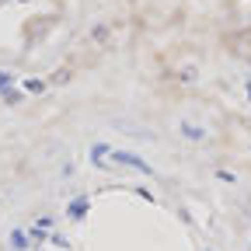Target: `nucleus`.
I'll use <instances>...</instances> for the list:
<instances>
[]
</instances>
